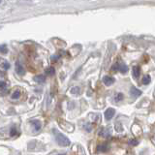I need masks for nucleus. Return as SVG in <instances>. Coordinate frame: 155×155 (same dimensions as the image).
<instances>
[{"label":"nucleus","mask_w":155,"mask_h":155,"mask_svg":"<svg viewBox=\"0 0 155 155\" xmlns=\"http://www.w3.org/2000/svg\"><path fill=\"white\" fill-rule=\"evenodd\" d=\"M113 71L118 70V64H115L114 66H113Z\"/></svg>","instance_id":"412c9836"},{"label":"nucleus","mask_w":155,"mask_h":155,"mask_svg":"<svg viewBox=\"0 0 155 155\" xmlns=\"http://www.w3.org/2000/svg\"><path fill=\"white\" fill-rule=\"evenodd\" d=\"M118 70H119V72H121V73H126L127 71H128V67H127L126 65H124V64H119L118 65Z\"/></svg>","instance_id":"9d476101"},{"label":"nucleus","mask_w":155,"mask_h":155,"mask_svg":"<svg viewBox=\"0 0 155 155\" xmlns=\"http://www.w3.org/2000/svg\"><path fill=\"white\" fill-rule=\"evenodd\" d=\"M52 132H53V134H54L55 141H56V143L59 144L60 146H70V144H71L70 140L68 139L65 135L60 133V132L57 131L56 129H53Z\"/></svg>","instance_id":"f257e3e1"},{"label":"nucleus","mask_w":155,"mask_h":155,"mask_svg":"<svg viewBox=\"0 0 155 155\" xmlns=\"http://www.w3.org/2000/svg\"><path fill=\"white\" fill-rule=\"evenodd\" d=\"M58 155H64V154H58Z\"/></svg>","instance_id":"4be33fe9"},{"label":"nucleus","mask_w":155,"mask_h":155,"mask_svg":"<svg viewBox=\"0 0 155 155\" xmlns=\"http://www.w3.org/2000/svg\"><path fill=\"white\" fill-rule=\"evenodd\" d=\"M114 114H115V111H114V109L109 108V109H107V111H105L104 115H105L106 120H111V119L114 116Z\"/></svg>","instance_id":"f03ea898"},{"label":"nucleus","mask_w":155,"mask_h":155,"mask_svg":"<svg viewBox=\"0 0 155 155\" xmlns=\"http://www.w3.org/2000/svg\"><path fill=\"white\" fill-rule=\"evenodd\" d=\"M7 52H8V49H7V47L5 45L0 47V52L1 53H7Z\"/></svg>","instance_id":"f3484780"},{"label":"nucleus","mask_w":155,"mask_h":155,"mask_svg":"<svg viewBox=\"0 0 155 155\" xmlns=\"http://www.w3.org/2000/svg\"><path fill=\"white\" fill-rule=\"evenodd\" d=\"M5 87H6V83L1 81V82H0V90H3Z\"/></svg>","instance_id":"6ab92c4d"},{"label":"nucleus","mask_w":155,"mask_h":155,"mask_svg":"<svg viewBox=\"0 0 155 155\" xmlns=\"http://www.w3.org/2000/svg\"><path fill=\"white\" fill-rule=\"evenodd\" d=\"M108 150V146H107L106 144H99L97 146V151L98 152H105Z\"/></svg>","instance_id":"6e6552de"},{"label":"nucleus","mask_w":155,"mask_h":155,"mask_svg":"<svg viewBox=\"0 0 155 155\" xmlns=\"http://www.w3.org/2000/svg\"><path fill=\"white\" fill-rule=\"evenodd\" d=\"M16 72L19 74V75H23L24 74L23 67H22L19 62H17V64H16Z\"/></svg>","instance_id":"39448f33"},{"label":"nucleus","mask_w":155,"mask_h":155,"mask_svg":"<svg viewBox=\"0 0 155 155\" xmlns=\"http://www.w3.org/2000/svg\"><path fill=\"white\" fill-rule=\"evenodd\" d=\"M0 3H1V0H0Z\"/></svg>","instance_id":"5701e85b"},{"label":"nucleus","mask_w":155,"mask_h":155,"mask_svg":"<svg viewBox=\"0 0 155 155\" xmlns=\"http://www.w3.org/2000/svg\"><path fill=\"white\" fill-rule=\"evenodd\" d=\"M54 72H55V70H54V68H53V67H50V68H48V69L46 70V73H47V75H49V76L54 75Z\"/></svg>","instance_id":"9b49d317"},{"label":"nucleus","mask_w":155,"mask_h":155,"mask_svg":"<svg viewBox=\"0 0 155 155\" xmlns=\"http://www.w3.org/2000/svg\"><path fill=\"white\" fill-rule=\"evenodd\" d=\"M80 87H78V86H75V87H72V89H71V93L72 94H79L80 93Z\"/></svg>","instance_id":"4468645a"},{"label":"nucleus","mask_w":155,"mask_h":155,"mask_svg":"<svg viewBox=\"0 0 155 155\" xmlns=\"http://www.w3.org/2000/svg\"><path fill=\"white\" fill-rule=\"evenodd\" d=\"M34 81H35L36 83H45L46 77H45V76H43V75L36 76V77L34 78Z\"/></svg>","instance_id":"0eeeda50"},{"label":"nucleus","mask_w":155,"mask_h":155,"mask_svg":"<svg viewBox=\"0 0 155 155\" xmlns=\"http://www.w3.org/2000/svg\"><path fill=\"white\" fill-rule=\"evenodd\" d=\"M103 83H105V85L110 86L114 83V79L113 77H110V76H106L103 78Z\"/></svg>","instance_id":"7ed1b4c3"},{"label":"nucleus","mask_w":155,"mask_h":155,"mask_svg":"<svg viewBox=\"0 0 155 155\" xmlns=\"http://www.w3.org/2000/svg\"><path fill=\"white\" fill-rule=\"evenodd\" d=\"M123 99V94L122 93H119L116 95V97H115V101H121Z\"/></svg>","instance_id":"a211bd4d"},{"label":"nucleus","mask_w":155,"mask_h":155,"mask_svg":"<svg viewBox=\"0 0 155 155\" xmlns=\"http://www.w3.org/2000/svg\"><path fill=\"white\" fill-rule=\"evenodd\" d=\"M31 124H32L33 126H34V128H35V130H36V131H39L40 129H41V126H42L41 121H39V120H31Z\"/></svg>","instance_id":"423d86ee"},{"label":"nucleus","mask_w":155,"mask_h":155,"mask_svg":"<svg viewBox=\"0 0 155 155\" xmlns=\"http://www.w3.org/2000/svg\"><path fill=\"white\" fill-rule=\"evenodd\" d=\"M130 94H131V96H133V97H138V96H140L142 94V91L133 86L130 90Z\"/></svg>","instance_id":"20e7f679"},{"label":"nucleus","mask_w":155,"mask_h":155,"mask_svg":"<svg viewBox=\"0 0 155 155\" xmlns=\"http://www.w3.org/2000/svg\"><path fill=\"white\" fill-rule=\"evenodd\" d=\"M129 144H131V146H138L139 141H138V140H136V139L130 140V141H129Z\"/></svg>","instance_id":"2eb2a0df"},{"label":"nucleus","mask_w":155,"mask_h":155,"mask_svg":"<svg viewBox=\"0 0 155 155\" xmlns=\"http://www.w3.org/2000/svg\"><path fill=\"white\" fill-rule=\"evenodd\" d=\"M139 76H140V67L135 66V67H133V77L135 79H138Z\"/></svg>","instance_id":"1a4fd4ad"},{"label":"nucleus","mask_w":155,"mask_h":155,"mask_svg":"<svg viewBox=\"0 0 155 155\" xmlns=\"http://www.w3.org/2000/svg\"><path fill=\"white\" fill-rule=\"evenodd\" d=\"M17 134V130H16V128H12V130H11V133H10V135L13 137V136H15V135Z\"/></svg>","instance_id":"aec40b11"},{"label":"nucleus","mask_w":155,"mask_h":155,"mask_svg":"<svg viewBox=\"0 0 155 155\" xmlns=\"http://www.w3.org/2000/svg\"><path fill=\"white\" fill-rule=\"evenodd\" d=\"M1 67L3 68L4 70H8L9 68H10V64H9L8 62L4 61V62H3V63H2V64H1Z\"/></svg>","instance_id":"dca6fc26"},{"label":"nucleus","mask_w":155,"mask_h":155,"mask_svg":"<svg viewBox=\"0 0 155 155\" xmlns=\"http://www.w3.org/2000/svg\"><path fill=\"white\" fill-rule=\"evenodd\" d=\"M19 97H21V91L19 90H16L12 94V99H19Z\"/></svg>","instance_id":"f8f14e48"},{"label":"nucleus","mask_w":155,"mask_h":155,"mask_svg":"<svg viewBox=\"0 0 155 155\" xmlns=\"http://www.w3.org/2000/svg\"><path fill=\"white\" fill-rule=\"evenodd\" d=\"M150 83V77L149 76H144L143 78V83L144 85H148V83Z\"/></svg>","instance_id":"ddd939ff"}]
</instances>
